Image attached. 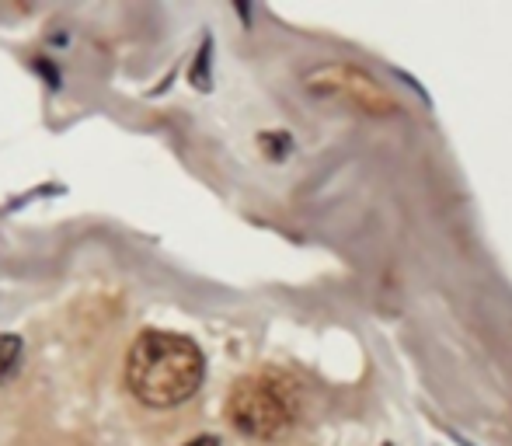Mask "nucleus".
<instances>
[{"label": "nucleus", "mask_w": 512, "mask_h": 446, "mask_svg": "<svg viewBox=\"0 0 512 446\" xmlns=\"http://www.w3.org/2000/svg\"><path fill=\"white\" fill-rule=\"evenodd\" d=\"M206 359L199 345L175 332H140L126 359V384L147 408L185 405L203 387Z\"/></svg>", "instance_id": "f257e3e1"}, {"label": "nucleus", "mask_w": 512, "mask_h": 446, "mask_svg": "<svg viewBox=\"0 0 512 446\" xmlns=\"http://www.w3.org/2000/svg\"><path fill=\"white\" fill-rule=\"evenodd\" d=\"M227 419L241 436L258 443H272L290 433L293 426V405L290 394L269 377H244L234 384L227 398Z\"/></svg>", "instance_id": "f03ea898"}, {"label": "nucleus", "mask_w": 512, "mask_h": 446, "mask_svg": "<svg viewBox=\"0 0 512 446\" xmlns=\"http://www.w3.org/2000/svg\"><path fill=\"white\" fill-rule=\"evenodd\" d=\"M307 91L314 95H331L342 98L345 105L366 112V115H391L398 112V102L394 95L384 88L380 81H373L366 70L349 67V63H324V67H314L304 77Z\"/></svg>", "instance_id": "7ed1b4c3"}, {"label": "nucleus", "mask_w": 512, "mask_h": 446, "mask_svg": "<svg viewBox=\"0 0 512 446\" xmlns=\"http://www.w3.org/2000/svg\"><path fill=\"white\" fill-rule=\"evenodd\" d=\"M189 81L196 84L199 91H209L213 88V39H203V49L196 53V60H192V70H189Z\"/></svg>", "instance_id": "20e7f679"}, {"label": "nucleus", "mask_w": 512, "mask_h": 446, "mask_svg": "<svg viewBox=\"0 0 512 446\" xmlns=\"http://www.w3.org/2000/svg\"><path fill=\"white\" fill-rule=\"evenodd\" d=\"M18 359H21V338L4 332V335H0V384H4V380L14 373Z\"/></svg>", "instance_id": "39448f33"}, {"label": "nucleus", "mask_w": 512, "mask_h": 446, "mask_svg": "<svg viewBox=\"0 0 512 446\" xmlns=\"http://www.w3.org/2000/svg\"><path fill=\"white\" fill-rule=\"evenodd\" d=\"M262 147H265V154H269L272 161H279V157L290 154V136H286V133H265Z\"/></svg>", "instance_id": "423d86ee"}, {"label": "nucleus", "mask_w": 512, "mask_h": 446, "mask_svg": "<svg viewBox=\"0 0 512 446\" xmlns=\"http://www.w3.org/2000/svg\"><path fill=\"white\" fill-rule=\"evenodd\" d=\"M32 67H35V70H39V74H42V77H46V84H49V88H53V91H56V88H60V70H56V67H53V63H49V60H46V56H39V60H35V63H32Z\"/></svg>", "instance_id": "0eeeda50"}, {"label": "nucleus", "mask_w": 512, "mask_h": 446, "mask_svg": "<svg viewBox=\"0 0 512 446\" xmlns=\"http://www.w3.org/2000/svg\"><path fill=\"white\" fill-rule=\"evenodd\" d=\"M185 446H220V440L216 436H199V440H189Z\"/></svg>", "instance_id": "6e6552de"}]
</instances>
